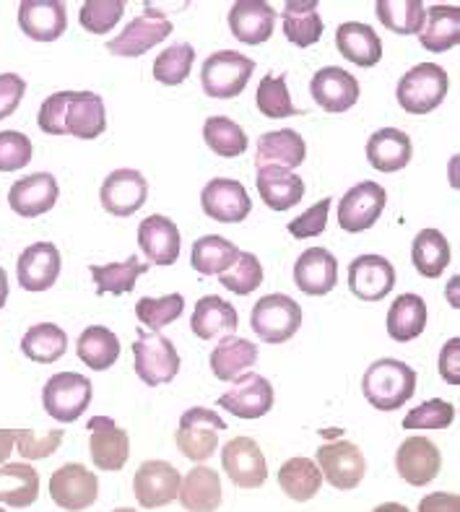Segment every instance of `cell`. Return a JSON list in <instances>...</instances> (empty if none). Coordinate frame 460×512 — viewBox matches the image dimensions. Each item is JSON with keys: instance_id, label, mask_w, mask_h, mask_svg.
Returning a JSON list of instances; mask_svg holds the SVG:
<instances>
[{"instance_id": "6da1fadb", "label": "cell", "mask_w": 460, "mask_h": 512, "mask_svg": "<svg viewBox=\"0 0 460 512\" xmlns=\"http://www.w3.org/2000/svg\"><path fill=\"white\" fill-rule=\"evenodd\" d=\"M37 125L47 136H76L91 141L107 128L104 102L94 91H58L42 102Z\"/></svg>"}, {"instance_id": "7a4b0ae2", "label": "cell", "mask_w": 460, "mask_h": 512, "mask_svg": "<svg viewBox=\"0 0 460 512\" xmlns=\"http://www.w3.org/2000/svg\"><path fill=\"white\" fill-rule=\"evenodd\" d=\"M416 390V372L398 359H377L362 377V393L377 411H396Z\"/></svg>"}, {"instance_id": "3957f363", "label": "cell", "mask_w": 460, "mask_h": 512, "mask_svg": "<svg viewBox=\"0 0 460 512\" xmlns=\"http://www.w3.org/2000/svg\"><path fill=\"white\" fill-rule=\"evenodd\" d=\"M448 73L435 63L414 65L398 84V104L411 115H429L448 97Z\"/></svg>"}, {"instance_id": "277c9868", "label": "cell", "mask_w": 460, "mask_h": 512, "mask_svg": "<svg viewBox=\"0 0 460 512\" xmlns=\"http://www.w3.org/2000/svg\"><path fill=\"white\" fill-rule=\"evenodd\" d=\"M255 71V60L234 50H219L208 55L201 71V86L206 97L234 99L247 89Z\"/></svg>"}, {"instance_id": "5b68a950", "label": "cell", "mask_w": 460, "mask_h": 512, "mask_svg": "<svg viewBox=\"0 0 460 512\" xmlns=\"http://www.w3.org/2000/svg\"><path fill=\"white\" fill-rule=\"evenodd\" d=\"M250 325L266 344H286L302 325V307L286 294H268L253 307Z\"/></svg>"}, {"instance_id": "8992f818", "label": "cell", "mask_w": 460, "mask_h": 512, "mask_svg": "<svg viewBox=\"0 0 460 512\" xmlns=\"http://www.w3.org/2000/svg\"><path fill=\"white\" fill-rule=\"evenodd\" d=\"M227 429V422L221 419L216 411L211 409H188L180 419V429H177V450H180L188 461H208L219 448V432Z\"/></svg>"}, {"instance_id": "52a82bcc", "label": "cell", "mask_w": 460, "mask_h": 512, "mask_svg": "<svg viewBox=\"0 0 460 512\" xmlns=\"http://www.w3.org/2000/svg\"><path fill=\"white\" fill-rule=\"evenodd\" d=\"M91 393L94 390H91L89 377L78 375V372H60L47 380L45 390H42V406L52 419L71 424L89 409Z\"/></svg>"}, {"instance_id": "ba28073f", "label": "cell", "mask_w": 460, "mask_h": 512, "mask_svg": "<svg viewBox=\"0 0 460 512\" xmlns=\"http://www.w3.org/2000/svg\"><path fill=\"white\" fill-rule=\"evenodd\" d=\"M133 354H136V375L151 388L175 380L180 372V354H177L175 344L159 333L138 331Z\"/></svg>"}, {"instance_id": "9c48e42d", "label": "cell", "mask_w": 460, "mask_h": 512, "mask_svg": "<svg viewBox=\"0 0 460 512\" xmlns=\"http://www.w3.org/2000/svg\"><path fill=\"white\" fill-rule=\"evenodd\" d=\"M99 479L81 463H65L50 479V497L60 510L81 512L97 502Z\"/></svg>"}, {"instance_id": "30bf717a", "label": "cell", "mask_w": 460, "mask_h": 512, "mask_svg": "<svg viewBox=\"0 0 460 512\" xmlns=\"http://www.w3.org/2000/svg\"><path fill=\"white\" fill-rule=\"evenodd\" d=\"M169 34H172V24H169L167 16L156 8H146L143 16L125 26L123 34H117L115 39L107 42V50L112 55H120V58H138L146 50L164 42Z\"/></svg>"}, {"instance_id": "8fae6325", "label": "cell", "mask_w": 460, "mask_h": 512, "mask_svg": "<svg viewBox=\"0 0 460 512\" xmlns=\"http://www.w3.org/2000/svg\"><path fill=\"white\" fill-rule=\"evenodd\" d=\"M221 466L240 489H258L268 479V463L253 437H234L221 450Z\"/></svg>"}, {"instance_id": "7c38bea8", "label": "cell", "mask_w": 460, "mask_h": 512, "mask_svg": "<svg viewBox=\"0 0 460 512\" xmlns=\"http://www.w3.org/2000/svg\"><path fill=\"white\" fill-rule=\"evenodd\" d=\"M318 468L323 479L331 487L349 492V489L359 487L367 471V461H364L362 450L354 442H331L318 450Z\"/></svg>"}, {"instance_id": "4fadbf2b", "label": "cell", "mask_w": 460, "mask_h": 512, "mask_svg": "<svg viewBox=\"0 0 460 512\" xmlns=\"http://www.w3.org/2000/svg\"><path fill=\"white\" fill-rule=\"evenodd\" d=\"M388 193L377 182H359L338 203V224L346 232H364L375 227V221L383 214Z\"/></svg>"}, {"instance_id": "5bb4252c", "label": "cell", "mask_w": 460, "mask_h": 512, "mask_svg": "<svg viewBox=\"0 0 460 512\" xmlns=\"http://www.w3.org/2000/svg\"><path fill=\"white\" fill-rule=\"evenodd\" d=\"M149 198V182L138 169H115L102 182L99 201L112 216H133Z\"/></svg>"}, {"instance_id": "9a60e30c", "label": "cell", "mask_w": 460, "mask_h": 512, "mask_svg": "<svg viewBox=\"0 0 460 512\" xmlns=\"http://www.w3.org/2000/svg\"><path fill=\"white\" fill-rule=\"evenodd\" d=\"M180 471L167 461H146L138 466L136 479H133V492H136L138 505L146 510H156L177 500L180 492Z\"/></svg>"}, {"instance_id": "2e32d148", "label": "cell", "mask_w": 460, "mask_h": 512, "mask_svg": "<svg viewBox=\"0 0 460 512\" xmlns=\"http://www.w3.org/2000/svg\"><path fill=\"white\" fill-rule=\"evenodd\" d=\"M396 286V268L383 255H359L349 266V289L362 302H380Z\"/></svg>"}, {"instance_id": "e0dca14e", "label": "cell", "mask_w": 460, "mask_h": 512, "mask_svg": "<svg viewBox=\"0 0 460 512\" xmlns=\"http://www.w3.org/2000/svg\"><path fill=\"white\" fill-rule=\"evenodd\" d=\"M219 406L240 419H260L273 409V388L258 372H245L219 398Z\"/></svg>"}, {"instance_id": "ac0fdd59", "label": "cell", "mask_w": 460, "mask_h": 512, "mask_svg": "<svg viewBox=\"0 0 460 512\" xmlns=\"http://www.w3.org/2000/svg\"><path fill=\"white\" fill-rule=\"evenodd\" d=\"M201 206L208 219L221 221V224H240L253 211V201L247 190L237 180L216 177L203 188Z\"/></svg>"}, {"instance_id": "d6986e66", "label": "cell", "mask_w": 460, "mask_h": 512, "mask_svg": "<svg viewBox=\"0 0 460 512\" xmlns=\"http://www.w3.org/2000/svg\"><path fill=\"white\" fill-rule=\"evenodd\" d=\"M442 468V455L435 442L427 437H409L396 450V471L411 487H427Z\"/></svg>"}, {"instance_id": "ffe728a7", "label": "cell", "mask_w": 460, "mask_h": 512, "mask_svg": "<svg viewBox=\"0 0 460 512\" xmlns=\"http://www.w3.org/2000/svg\"><path fill=\"white\" fill-rule=\"evenodd\" d=\"M91 461L99 471H123L130 458V440L125 429L117 427L110 416H94L89 422Z\"/></svg>"}, {"instance_id": "44dd1931", "label": "cell", "mask_w": 460, "mask_h": 512, "mask_svg": "<svg viewBox=\"0 0 460 512\" xmlns=\"http://www.w3.org/2000/svg\"><path fill=\"white\" fill-rule=\"evenodd\" d=\"M60 250L52 242H34L19 255L16 276L26 292H47L60 276Z\"/></svg>"}, {"instance_id": "7402d4cb", "label": "cell", "mask_w": 460, "mask_h": 512, "mask_svg": "<svg viewBox=\"0 0 460 512\" xmlns=\"http://www.w3.org/2000/svg\"><path fill=\"white\" fill-rule=\"evenodd\" d=\"M58 195V180L50 172H37L13 185L8 193V206L24 219H34V216L47 214L58 203Z\"/></svg>"}, {"instance_id": "603a6c76", "label": "cell", "mask_w": 460, "mask_h": 512, "mask_svg": "<svg viewBox=\"0 0 460 512\" xmlns=\"http://www.w3.org/2000/svg\"><path fill=\"white\" fill-rule=\"evenodd\" d=\"M312 99L323 107L325 112H346L351 110L359 99V81L344 68H320L312 76Z\"/></svg>"}, {"instance_id": "cb8c5ba5", "label": "cell", "mask_w": 460, "mask_h": 512, "mask_svg": "<svg viewBox=\"0 0 460 512\" xmlns=\"http://www.w3.org/2000/svg\"><path fill=\"white\" fill-rule=\"evenodd\" d=\"M338 281V260L333 258L331 250L325 247H310L299 255L297 266H294V284L299 292L310 294V297H323L333 292Z\"/></svg>"}, {"instance_id": "d4e9b609", "label": "cell", "mask_w": 460, "mask_h": 512, "mask_svg": "<svg viewBox=\"0 0 460 512\" xmlns=\"http://www.w3.org/2000/svg\"><path fill=\"white\" fill-rule=\"evenodd\" d=\"M138 245L143 255L156 266H172L180 258V229L172 219L154 214L141 221L138 227Z\"/></svg>"}, {"instance_id": "484cf974", "label": "cell", "mask_w": 460, "mask_h": 512, "mask_svg": "<svg viewBox=\"0 0 460 512\" xmlns=\"http://www.w3.org/2000/svg\"><path fill=\"white\" fill-rule=\"evenodd\" d=\"M21 32L37 42H55L68 26L60 0H24L19 6Z\"/></svg>"}, {"instance_id": "4316f807", "label": "cell", "mask_w": 460, "mask_h": 512, "mask_svg": "<svg viewBox=\"0 0 460 512\" xmlns=\"http://www.w3.org/2000/svg\"><path fill=\"white\" fill-rule=\"evenodd\" d=\"M276 11L263 0H240L229 11V29L245 45H263L271 39Z\"/></svg>"}, {"instance_id": "83f0119b", "label": "cell", "mask_w": 460, "mask_h": 512, "mask_svg": "<svg viewBox=\"0 0 460 512\" xmlns=\"http://www.w3.org/2000/svg\"><path fill=\"white\" fill-rule=\"evenodd\" d=\"M177 500L185 512H216L221 505V476L208 466L190 468L180 481Z\"/></svg>"}, {"instance_id": "f1b7e54d", "label": "cell", "mask_w": 460, "mask_h": 512, "mask_svg": "<svg viewBox=\"0 0 460 512\" xmlns=\"http://www.w3.org/2000/svg\"><path fill=\"white\" fill-rule=\"evenodd\" d=\"M336 47L346 60H351L359 68H372L383 58V42L377 37L372 26L359 24V21H346L338 26Z\"/></svg>"}, {"instance_id": "f546056e", "label": "cell", "mask_w": 460, "mask_h": 512, "mask_svg": "<svg viewBox=\"0 0 460 512\" xmlns=\"http://www.w3.org/2000/svg\"><path fill=\"white\" fill-rule=\"evenodd\" d=\"M307 146L305 138L299 136L297 130H273L260 136L258 154H255V164L260 167H284L294 169L305 162Z\"/></svg>"}, {"instance_id": "4dcf8cb0", "label": "cell", "mask_w": 460, "mask_h": 512, "mask_svg": "<svg viewBox=\"0 0 460 512\" xmlns=\"http://www.w3.org/2000/svg\"><path fill=\"white\" fill-rule=\"evenodd\" d=\"M258 193L273 211H289L297 206L305 195V182L292 169L284 167H260L258 169Z\"/></svg>"}, {"instance_id": "1f68e13d", "label": "cell", "mask_w": 460, "mask_h": 512, "mask_svg": "<svg viewBox=\"0 0 460 512\" xmlns=\"http://www.w3.org/2000/svg\"><path fill=\"white\" fill-rule=\"evenodd\" d=\"M411 154H414L411 138L398 128L377 130L367 141V162L377 172H398L411 162Z\"/></svg>"}, {"instance_id": "d6a6232c", "label": "cell", "mask_w": 460, "mask_h": 512, "mask_svg": "<svg viewBox=\"0 0 460 512\" xmlns=\"http://www.w3.org/2000/svg\"><path fill=\"white\" fill-rule=\"evenodd\" d=\"M237 325H240L237 310L229 305L227 299L216 297V294L198 299L193 318H190V328L203 341H211V338L221 336V333L237 331Z\"/></svg>"}, {"instance_id": "836d02e7", "label": "cell", "mask_w": 460, "mask_h": 512, "mask_svg": "<svg viewBox=\"0 0 460 512\" xmlns=\"http://www.w3.org/2000/svg\"><path fill=\"white\" fill-rule=\"evenodd\" d=\"M284 34L297 47H310L323 37V19L318 13V0H289L284 6Z\"/></svg>"}, {"instance_id": "e575fe53", "label": "cell", "mask_w": 460, "mask_h": 512, "mask_svg": "<svg viewBox=\"0 0 460 512\" xmlns=\"http://www.w3.org/2000/svg\"><path fill=\"white\" fill-rule=\"evenodd\" d=\"M255 362H258V346L253 341H247V338L227 336L211 351V370L224 383L250 372Z\"/></svg>"}, {"instance_id": "d590c367", "label": "cell", "mask_w": 460, "mask_h": 512, "mask_svg": "<svg viewBox=\"0 0 460 512\" xmlns=\"http://www.w3.org/2000/svg\"><path fill=\"white\" fill-rule=\"evenodd\" d=\"M39 494V474L29 463L0 466V502L16 510L34 505Z\"/></svg>"}, {"instance_id": "8d00e7d4", "label": "cell", "mask_w": 460, "mask_h": 512, "mask_svg": "<svg viewBox=\"0 0 460 512\" xmlns=\"http://www.w3.org/2000/svg\"><path fill=\"white\" fill-rule=\"evenodd\" d=\"M427 325V305L419 294H401L388 310V333L398 344H409L422 336Z\"/></svg>"}, {"instance_id": "74e56055", "label": "cell", "mask_w": 460, "mask_h": 512, "mask_svg": "<svg viewBox=\"0 0 460 512\" xmlns=\"http://www.w3.org/2000/svg\"><path fill=\"white\" fill-rule=\"evenodd\" d=\"M424 50L448 52L460 42V8L435 6L427 13V26L419 34Z\"/></svg>"}, {"instance_id": "f35d334b", "label": "cell", "mask_w": 460, "mask_h": 512, "mask_svg": "<svg viewBox=\"0 0 460 512\" xmlns=\"http://www.w3.org/2000/svg\"><path fill=\"white\" fill-rule=\"evenodd\" d=\"M279 484L294 502H310L323 487V474L310 458H289L279 468Z\"/></svg>"}, {"instance_id": "ab89813d", "label": "cell", "mask_w": 460, "mask_h": 512, "mask_svg": "<svg viewBox=\"0 0 460 512\" xmlns=\"http://www.w3.org/2000/svg\"><path fill=\"white\" fill-rule=\"evenodd\" d=\"M411 260L414 268L422 273L424 279H437L450 263V245L445 234L437 229H422L416 234L414 247H411Z\"/></svg>"}, {"instance_id": "60d3db41", "label": "cell", "mask_w": 460, "mask_h": 512, "mask_svg": "<svg viewBox=\"0 0 460 512\" xmlns=\"http://www.w3.org/2000/svg\"><path fill=\"white\" fill-rule=\"evenodd\" d=\"M78 359L91 367V370L104 372L110 370L112 364L120 357V341L112 331L102 328V325H91L78 336Z\"/></svg>"}, {"instance_id": "b9f144b4", "label": "cell", "mask_w": 460, "mask_h": 512, "mask_svg": "<svg viewBox=\"0 0 460 512\" xmlns=\"http://www.w3.org/2000/svg\"><path fill=\"white\" fill-rule=\"evenodd\" d=\"M237 255H240V250L234 242L224 240L219 234H206L193 245L190 260H193L195 271L203 273V276H221L234 266Z\"/></svg>"}, {"instance_id": "7bdbcfd3", "label": "cell", "mask_w": 460, "mask_h": 512, "mask_svg": "<svg viewBox=\"0 0 460 512\" xmlns=\"http://www.w3.org/2000/svg\"><path fill=\"white\" fill-rule=\"evenodd\" d=\"M65 349H68V336H65V331H60V325L55 323L32 325V328L24 333V338H21V351H24V357H29L32 362L39 364L58 362L65 354Z\"/></svg>"}, {"instance_id": "ee69618b", "label": "cell", "mask_w": 460, "mask_h": 512, "mask_svg": "<svg viewBox=\"0 0 460 512\" xmlns=\"http://www.w3.org/2000/svg\"><path fill=\"white\" fill-rule=\"evenodd\" d=\"M377 19L396 34H422L427 11L422 0H377Z\"/></svg>"}, {"instance_id": "f6af8a7d", "label": "cell", "mask_w": 460, "mask_h": 512, "mask_svg": "<svg viewBox=\"0 0 460 512\" xmlns=\"http://www.w3.org/2000/svg\"><path fill=\"white\" fill-rule=\"evenodd\" d=\"M89 271L94 284H97V294H128L136 289L138 276L149 271V263H141L136 255H130L125 263L91 266Z\"/></svg>"}, {"instance_id": "bcb514c9", "label": "cell", "mask_w": 460, "mask_h": 512, "mask_svg": "<svg viewBox=\"0 0 460 512\" xmlns=\"http://www.w3.org/2000/svg\"><path fill=\"white\" fill-rule=\"evenodd\" d=\"M203 138H206L208 149L224 156V159H234V156H242L247 151L245 130L224 115L208 117L203 123Z\"/></svg>"}, {"instance_id": "7dc6e473", "label": "cell", "mask_w": 460, "mask_h": 512, "mask_svg": "<svg viewBox=\"0 0 460 512\" xmlns=\"http://www.w3.org/2000/svg\"><path fill=\"white\" fill-rule=\"evenodd\" d=\"M195 50L193 45L182 42V45H172L154 60V78L164 86H177L190 76L193 68Z\"/></svg>"}, {"instance_id": "c3c4849f", "label": "cell", "mask_w": 460, "mask_h": 512, "mask_svg": "<svg viewBox=\"0 0 460 512\" xmlns=\"http://www.w3.org/2000/svg\"><path fill=\"white\" fill-rule=\"evenodd\" d=\"M185 310L182 294H167V297L151 299L143 297L136 302V315L143 325H149L151 331H162L164 325H172Z\"/></svg>"}, {"instance_id": "681fc988", "label": "cell", "mask_w": 460, "mask_h": 512, "mask_svg": "<svg viewBox=\"0 0 460 512\" xmlns=\"http://www.w3.org/2000/svg\"><path fill=\"white\" fill-rule=\"evenodd\" d=\"M258 110L271 120H281V117L299 115L294 107L292 97H289V86H286V76H266L258 86Z\"/></svg>"}, {"instance_id": "f907efd6", "label": "cell", "mask_w": 460, "mask_h": 512, "mask_svg": "<svg viewBox=\"0 0 460 512\" xmlns=\"http://www.w3.org/2000/svg\"><path fill=\"white\" fill-rule=\"evenodd\" d=\"M219 284L227 286L229 292L240 294V297L253 294L263 284V266L253 253H240L234 260V266L221 273Z\"/></svg>"}, {"instance_id": "816d5d0a", "label": "cell", "mask_w": 460, "mask_h": 512, "mask_svg": "<svg viewBox=\"0 0 460 512\" xmlns=\"http://www.w3.org/2000/svg\"><path fill=\"white\" fill-rule=\"evenodd\" d=\"M125 3L123 0H89L81 6L78 21L86 32L91 34H107L115 29V24L123 19Z\"/></svg>"}, {"instance_id": "f5cc1de1", "label": "cell", "mask_w": 460, "mask_h": 512, "mask_svg": "<svg viewBox=\"0 0 460 512\" xmlns=\"http://www.w3.org/2000/svg\"><path fill=\"white\" fill-rule=\"evenodd\" d=\"M453 416V406L442 398H435V401L422 403L419 409L411 411L403 419V429H448L453 424Z\"/></svg>"}, {"instance_id": "db71d44e", "label": "cell", "mask_w": 460, "mask_h": 512, "mask_svg": "<svg viewBox=\"0 0 460 512\" xmlns=\"http://www.w3.org/2000/svg\"><path fill=\"white\" fill-rule=\"evenodd\" d=\"M32 162V141L19 130L0 133V172H16Z\"/></svg>"}, {"instance_id": "11a10c76", "label": "cell", "mask_w": 460, "mask_h": 512, "mask_svg": "<svg viewBox=\"0 0 460 512\" xmlns=\"http://www.w3.org/2000/svg\"><path fill=\"white\" fill-rule=\"evenodd\" d=\"M63 442V429H52L47 435L37 437L32 429H16V445L19 453L26 461H39V458H50Z\"/></svg>"}, {"instance_id": "9f6ffc18", "label": "cell", "mask_w": 460, "mask_h": 512, "mask_svg": "<svg viewBox=\"0 0 460 512\" xmlns=\"http://www.w3.org/2000/svg\"><path fill=\"white\" fill-rule=\"evenodd\" d=\"M328 211H331V198H323L320 203H315L312 208H307L305 214L297 216L294 221H289V234L294 240H310V237H318L328 227Z\"/></svg>"}, {"instance_id": "6f0895ef", "label": "cell", "mask_w": 460, "mask_h": 512, "mask_svg": "<svg viewBox=\"0 0 460 512\" xmlns=\"http://www.w3.org/2000/svg\"><path fill=\"white\" fill-rule=\"evenodd\" d=\"M24 91V78L16 76V73H0V120H6L19 110Z\"/></svg>"}, {"instance_id": "680465c9", "label": "cell", "mask_w": 460, "mask_h": 512, "mask_svg": "<svg viewBox=\"0 0 460 512\" xmlns=\"http://www.w3.org/2000/svg\"><path fill=\"white\" fill-rule=\"evenodd\" d=\"M458 364H460V338H453V341L445 344V349H442L440 354V375L445 383L455 385V388L460 385Z\"/></svg>"}, {"instance_id": "91938a15", "label": "cell", "mask_w": 460, "mask_h": 512, "mask_svg": "<svg viewBox=\"0 0 460 512\" xmlns=\"http://www.w3.org/2000/svg\"><path fill=\"white\" fill-rule=\"evenodd\" d=\"M419 512H460V497L450 492H435L419 502Z\"/></svg>"}, {"instance_id": "94428289", "label": "cell", "mask_w": 460, "mask_h": 512, "mask_svg": "<svg viewBox=\"0 0 460 512\" xmlns=\"http://www.w3.org/2000/svg\"><path fill=\"white\" fill-rule=\"evenodd\" d=\"M13 448H16V429H0V463L8 461Z\"/></svg>"}, {"instance_id": "6125c7cd", "label": "cell", "mask_w": 460, "mask_h": 512, "mask_svg": "<svg viewBox=\"0 0 460 512\" xmlns=\"http://www.w3.org/2000/svg\"><path fill=\"white\" fill-rule=\"evenodd\" d=\"M8 299V276L6 271L0 268V310H3V305H6Z\"/></svg>"}, {"instance_id": "be15d7a7", "label": "cell", "mask_w": 460, "mask_h": 512, "mask_svg": "<svg viewBox=\"0 0 460 512\" xmlns=\"http://www.w3.org/2000/svg\"><path fill=\"white\" fill-rule=\"evenodd\" d=\"M372 512H411V510L406 505H398V502H385V505H380Z\"/></svg>"}, {"instance_id": "e7e4bbea", "label": "cell", "mask_w": 460, "mask_h": 512, "mask_svg": "<svg viewBox=\"0 0 460 512\" xmlns=\"http://www.w3.org/2000/svg\"><path fill=\"white\" fill-rule=\"evenodd\" d=\"M112 512H136V510H130V507H120V510H112Z\"/></svg>"}, {"instance_id": "03108f58", "label": "cell", "mask_w": 460, "mask_h": 512, "mask_svg": "<svg viewBox=\"0 0 460 512\" xmlns=\"http://www.w3.org/2000/svg\"><path fill=\"white\" fill-rule=\"evenodd\" d=\"M0 512H6V510H0Z\"/></svg>"}]
</instances>
